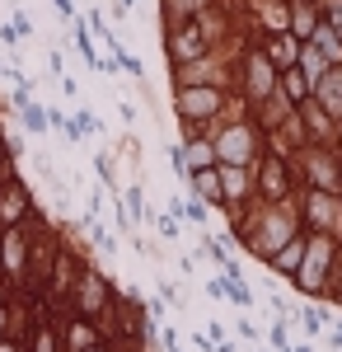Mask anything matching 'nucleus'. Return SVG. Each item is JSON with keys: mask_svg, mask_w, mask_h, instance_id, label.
I'll list each match as a JSON object with an SVG mask.
<instances>
[{"mask_svg": "<svg viewBox=\"0 0 342 352\" xmlns=\"http://www.w3.org/2000/svg\"><path fill=\"white\" fill-rule=\"evenodd\" d=\"M174 118L183 132H216L230 113H235V89L225 85H192V89H174Z\"/></svg>", "mask_w": 342, "mask_h": 352, "instance_id": "f257e3e1", "label": "nucleus"}, {"mask_svg": "<svg viewBox=\"0 0 342 352\" xmlns=\"http://www.w3.org/2000/svg\"><path fill=\"white\" fill-rule=\"evenodd\" d=\"M211 141H216V164H258L263 160V127L253 122V113H249L244 99H239L235 113L211 132Z\"/></svg>", "mask_w": 342, "mask_h": 352, "instance_id": "f03ea898", "label": "nucleus"}, {"mask_svg": "<svg viewBox=\"0 0 342 352\" xmlns=\"http://www.w3.org/2000/svg\"><path fill=\"white\" fill-rule=\"evenodd\" d=\"M338 249H342V240H333V235H310L305 263L290 277V292L305 296V300H328V292H333V268H338Z\"/></svg>", "mask_w": 342, "mask_h": 352, "instance_id": "7ed1b4c3", "label": "nucleus"}, {"mask_svg": "<svg viewBox=\"0 0 342 352\" xmlns=\"http://www.w3.org/2000/svg\"><path fill=\"white\" fill-rule=\"evenodd\" d=\"M117 296H122V292L113 287V277H108V272L89 258V263H84V272H80V282H76V292H71V300H66V310L104 324L108 315H113V305H117Z\"/></svg>", "mask_w": 342, "mask_h": 352, "instance_id": "20e7f679", "label": "nucleus"}, {"mask_svg": "<svg viewBox=\"0 0 342 352\" xmlns=\"http://www.w3.org/2000/svg\"><path fill=\"white\" fill-rule=\"evenodd\" d=\"M230 89H235V99H244L249 109H258L272 94H282V71L267 61L263 47H244V56H239V80Z\"/></svg>", "mask_w": 342, "mask_h": 352, "instance_id": "39448f33", "label": "nucleus"}, {"mask_svg": "<svg viewBox=\"0 0 342 352\" xmlns=\"http://www.w3.org/2000/svg\"><path fill=\"white\" fill-rule=\"evenodd\" d=\"M295 212H300V226L310 235H333V240H342V192L300 188L295 192Z\"/></svg>", "mask_w": 342, "mask_h": 352, "instance_id": "423d86ee", "label": "nucleus"}, {"mask_svg": "<svg viewBox=\"0 0 342 352\" xmlns=\"http://www.w3.org/2000/svg\"><path fill=\"white\" fill-rule=\"evenodd\" d=\"M295 179H300V188L342 192V160H338V146H305V151L295 155Z\"/></svg>", "mask_w": 342, "mask_h": 352, "instance_id": "0eeeda50", "label": "nucleus"}, {"mask_svg": "<svg viewBox=\"0 0 342 352\" xmlns=\"http://www.w3.org/2000/svg\"><path fill=\"white\" fill-rule=\"evenodd\" d=\"M28 258H33V226L5 230V244H0V277L14 287V296H24V287H28Z\"/></svg>", "mask_w": 342, "mask_h": 352, "instance_id": "6e6552de", "label": "nucleus"}, {"mask_svg": "<svg viewBox=\"0 0 342 352\" xmlns=\"http://www.w3.org/2000/svg\"><path fill=\"white\" fill-rule=\"evenodd\" d=\"M253 179H258V202H295V192H300L295 164L277 160L267 151H263V160L253 164Z\"/></svg>", "mask_w": 342, "mask_h": 352, "instance_id": "1a4fd4ad", "label": "nucleus"}, {"mask_svg": "<svg viewBox=\"0 0 342 352\" xmlns=\"http://www.w3.org/2000/svg\"><path fill=\"white\" fill-rule=\"evenodd\" d=\"M216 52L207 43V33L197 19H187V24H164V56H169V66H187V61H197V56Z\"/></svg>", "mask_w": 342, "mask_h": 352, "instance_id": "9d476101", "label": "nucleus"}, {"mask_svg": "<svg viewBox=\"0 0 342 352\" xmlns=\"http://www.w3.org/2000/svg\"><path fill=\"white\" fill-rule=\"evenodd\" d=\"M169 85L174 89H192V85H225L230 89V61H225V52H207L187 66H169Z\"/></svg>", "mask_w": 342, "mask_h": 352, "instance_id": "9b49d317", "label": "nucleus"}, {"mask_svg": "<svg viewBox=\"0 0 342 352\" xmlns=\"http://www.w3.org/2000/svg\"><path fill=\"white\" fill-rule=\"evenodd\" d=\"M33 217H38V197H33V188H28L19 174L0 179V226L14 230V226H28Z\"/></svg>", "mask_w": 342, "mask_h": 352, "instance_id": "f8f14e48", "label": "nucleus"}, {"mask_svg": "<svg viewBox=\"0 0 342 352\" xmlns=\"http://www.w3.org/2000/svg\"><path fill=\"white\" fill-rule=\"evenodd\" d=\"M56 329H61V348L66 352H89V348H99V343H108L99 320H84V315H71V310L56 315Z\"/></svg>", "mask_w": 342, "mask_h": 352, "instance_id": "ddd939ff", "label": "nucleus"}, {"mask_svg": "<svg viewBox=\"0 0 342 352\" xmlns=\"http://www.w3.org/2000/svg\"><path fill=\"white\" fill-rule=\"evenodd\" d=\"M220 184H225V207L244 212L258 202V179H253V164H220Z\"/></svg>", "mask_w": 342, "mask_h": 352, "instance_id": "4468645a", "label": "nucleus"}, {"mask_svg": "<svg viewBox=\"0 0 342 352\" xmlns=\"http://www.w3.org/2000/svg\"><path fill=\"white\" fill-rule=\"evenodd\" d=\"M295 113H300V127H305V141L310 146H342V127L323 113L319 99H305Z\"/></svg>", "mask_w": 342, "mask_h": 352, "instance_id": "2eb2a0df", "label": "nucleus"}, {"mask_svg": "<svg viewBox=\"0 0 342 352\" xmlns=\"http://www.w3.org/2000/svg\"><path fill=\"white\" fill-rule=\"evenodd\" d=\"M187 192H192V197H202L211 212L230 217V207H225V184H220V164H216V169H197V174L187 179Z\"/></svg>", "mask_w": 342, "mask_h": 352, "instance_id": "dca6fc26", "label": "nucleus"}, {"mask_svg": "<svg viewBox=\"0 0 342 352\" xmlns=\"http://www.w3.org/2000/svg\"><path fill=\"white\" fill-rule=\"evenodd\" d=\"M305 249H310V235L300 230V235H290V240L282 244L272 258H267V268L277 272V277H286V282H290V277L300 272V263H305Z\"/></svg>", "mask_w": 342, "mask_h": 352, "instance_id": "f3484780", "label": "nucleus"}, {"mask_svg": "<svg viewBox=\"0 0 342 352\" xmlns=\"http://www.w3.org/2000/svg\"><path fill=\"white\" fill-rule=\"evenodd\" d=\"M258 47L267 52V61H272L277 71H290V66H300V47H305V43H300L295 33H272V38L258 43Z\"/></svg>", "mask_w": 342, "mask_h": 352, "instance_id": "a211bd4d", "label": "nucleus"}, {"mask_svg": "<svg viewBox=\"0 0 342 352\" xmlns=\"http://www.w3.org/2000/svg\"><path fill=\"white\" fill-rule=\"evenodd\" d=\"M179 146H183V160L192 174L197 169H216V141H211V132H183Z\"/></svg>", "mask_w": 342, "mask_h": 352, "instance_id": "6ab92c4d", "label": "nucleus"}, {"mask_svg": "<svg viewBox=\"0 0 342 352\" xmlns=\"http://www.w3.org/2000/svg\"><path fill=\"white\" fill-rule=\"evenodd\" d=\"M323 24V10H319V0H290V33L300 38V43H310Z\"/></svg>", "mask_w": 342, "mask_h": 352, "instance_id": "aec40b11", "label": "nucleus"}, {"mask_svg": "<svg viewBox=\"0 0 342 352\" xmlns=\"http://www.w3.org/2000/svg\"><path fill=\"white\" fill-rule=\"evenodd\" d=\"M253 14H258V24H263V38L290 33V0H253Z\"/></svg>", "mask_w": 342, "mask_h": 352, "instance_id": "412c9836", "label": "nucleus"}, {"mask_svg": "<svg viewBox=\"0 0 342 352\" xmlns=\"http://www.w3.org/2000/svg\"><path fill=\"white\" fill-rule=\"evenodd\" d=\"M315 99L323 104V113H328V118L342 127V66H333V71L315 85Z\"/></svg>", "mask_w": 342, "mask_h": 352, "instance_id": "4be33fe9", "label": "nucleus"}, {"mask_svg": "<svg viewBox=\"0 0 342 352\" xmlns=\"http://www.w3.org/2000/svg\"><path fill=\"white\" fill-rule=\"evenodd\" d=\"M282 99H286L290 109H300L305 99H315V80L300 71V66H290V71H282Z\"/></svg>", "mask_w": 342, "mask_h": 352, "instance_id": "5701e85b", "label": "nucleus"}, {"mask_svg": "<svg viewBox=\"0 0 342 352\" xmlns=\"http://www.w3.org/2000/svg\"><path fill=\"white\" fill-rule=\"evenodd\" d=\"M253 113V122H258V127H263V132H272V127H286L290 122V104L286 99H282V94H272V99H267V104H258V109H249Z\"/></svg>", "mask_w": 342, "mask_h": 352, "instance_id": "b1692460", "label": "nucleus"}, {"mask_svg": "<svg viewBox=\"0 0 342 352\" xmlns=\"http://www.w3.org/2000/svg\"><path fill=\"white\" fill-rule=\"evenodd\" d=\"M117 202H122V212H127V221H132V226H150V217H155V212L146 207V184H127Z\"/></svg>", "mask_w": 342, "mask_h": 352, "instance_id": "393cba45", "label": "nucleus"}, {"mask_svg": "<svg viewBox=\"0 0 342 352\" xmlns=\"http://www.w3.org/2000/svg\"><path fill=\"white\" fill-rule=\"evenodd\" d=\"M159 5H164V24H187L211 14V0H159Z\"/></svg>", "mask_w": 342, "mask_h": 352, "instance_id": "a878e982", "label": "nucleus"}, {"mask_svg": "<svg viewBox=\"0 0 342 352\" xmlns=\"http://www.w3.org/2000/svg\"><path fill=\"white\" fill-rule=\"evenodd\" d=\"M220 277H225V300H235L239 310H253V292H249V282H244V272H239V263H230V268H220Z\"/></svg>", "mask_w": 342, "mask_h": 352, "instance_id": "bb28decb", "label": "nucleus"}, {"mask_svg": "<svg viewBox=\"0 0 342 352\" xmlns=\"http://www.w3.org/2000/svg\"><path fill=\"white\" fill-rule=\"evenodd\" d=\"M19 118H24V132L28 136H47V132H52V113H47V104H38V99L19 104Z\"/></svg>", "mask_w": 342, "mask_h": 352, "instance_id": "cd10ccee", "label": "nucleus"}, {"mask_svg": "<svg viewBox=\"0 0 342 352\" xmlns=\"http://www.w3.org/2000/svg\"><path fill=\"white\" fill-rule=\"evenodd\" d=\"M300 71H305V76H310V80H323V76H328V71H333V61H328V56L319 52L315 43H305V47H300Z\"/></svg>", "mask_w": 342, "mask_h": 352, "instance_id": "c85d7f7f", "label": "nucleus"}, {"mask_svg": "<svg viewBox=\"0 0 342 352\" xmlns=\"http://www.w3.org/2000/svg\"><path fill=\"white\" fill-rule=\"evenodd\" d=\"M310 43H315V47L328 56L333 66H342V38H338V28H333V24H319V33L310 38Z\"/></svg>", "mask_w": 342, "mask_h": 352, "instance_id": "c756f323", "label": "nucleus"}, {"mask_svg": "<svg viewBox=\"0 0 342 352\" xmlns=\"http://www.w3.org/2000/svg\"><path fill=\"white\" fill-rule=\"evenodd\" d=\"M235 333H239V343H249V348H263V343H267V333L253 324L249 315H235Z\"/></svg>", "mask_w": 342, "mask_h": 352, "instance_id": "7c9ffc66", "label": "nucleus"}, {"mask_svg": "<svg viewBox=\"0 0 342 352\" xmlns=\"http://www.w3.org/2000/svg\"><path fill=\"white\" fill-rule=\"evenodd\" d=\"M150 226L159 230V240H179V235H183V221H179V217H169V212L150 217Z\"/></svg>", "mask_w": 342, "mask_h": 352, "instance_id": "2f4dec72", "label": "nucleus"}, {"mask_svg": "<svg viewBox=\"0 0 342 352\" xmlns=\"http://www.w3.org/2000/svg\"><path fill=\"white\" fill-rule=\"evenodd\" d=\"M290 320H277V324H272V329H267V348H272V352H286L290 348V343H295V338H290Z\"/></svg>", "mask_w": 342, "mask_h": 352, "instance_id": "473e14b6", "label": "nucleus"}, {"mask_svg": "<svg viewBox=\"0 0 342 352\" xmlns=\"http://www.w3.org/2000/svg\"><path fill=\"white\" fill-rule=\"evenodd\" d=\"M14 160H19V155H14V146H10V136H5V127H0V179H10V174H19V169H14Z\"/></svg>", "mask_w": 342, "mask_h": 352, "instance_id": "72a5a7b5", "label": "nucleus"}, {"mask_svg": "<svg viewBox=\"0 0 342 352\" xmlns=\"http://www.w3.org/2000/svg\"><path fill=\"white\" fill-rule=\"evenodd\" d=\"M141 305H146V315H150V320H159V315L169 310V300L159 296V292H155V296H141Z\"/></svg>", "mask_w": 342, "mask_h": 352, "instance_id": "f704fd0d", "label": "nucleus"}, {"mask_svg": "<svg viewBox=\"0 0 342 352\" xmlns=\"http://www.w3.org/2000/svg\"><path fill=\"white\" fill-rule=\"evenodd\" d=\"M207 338H211V343H230V333H225L220 320H211V324H207Z\"/></svg>", "mask_w": 342, "mask_h": 352, "instance_id": "c9c22d12", "label": "nucleus"}, {"mask_svg": "<svg viewBox=\"0 0 342 352\" xmlns=\"http://www.w3.org/2000/svg\"><path fill=\"white\" fill-rule=\"evenodd\" d=\"M207 296L211 300H225V277H207Z\"/></svg>", "mask_w": 342, "mask_h": 352, "instance_id": "e433bc0d", "label": "nucleus"}, {"mask_svg": "<svg viewBox=\"0 0 342 352\" xmlns=\"http://www.w3.org/2000/svg\"><path fill=\"white\" fill-rule=\"evenodd\" d=\"M52 5H56V14H61L66 24H76V5H71V0H52Z\"/></svg>", "mask_w": 342, "mask_h": 352, "instance_id": "4c0bfd02", "label": "nucleus"}, {"mask_svg": "<svg viewBox=\"0 0 342 352\" xmlns=\"http://www.w3.org/2000/svg\"><path fill=\"white\" fill-rule=\"evenodd\" d=\"M159 343H164V352H183V348H179V333H174V329H164V333H159Z\"/></svg>", "mask_w": 342, "mask_h": 352, "instance_id": "58836bf2", "label": "nucleus"}, {"mask_svg": "<svg viewBox=\"0 0 342 352\" xmlns=\"http://www.w3.org/2000/svg\"><path fill=\"white\" fill-rule=\"evenodd\" d=\"M14 28H19V38H33V19L28 14H14Z\"/></svg>", "mask_w": 342, "mask_h": 352, "instance_id": "ea45409f", "label": "nucleus"}, {"mask_svg": "<svg viewBox=\"0 0 342 352\" xmlns=\"http://www.w3.org/2000/svg\"><path fill=\"white\" fill-rule=\"evenodd\" d=\"M0 352H28L24 338H0Z\"/></svg>", "mask_w": 342, "mask_h": 352, "instance_id": "a19ab883", "label": "nucleus"}, {"mask_svg": "<svg viewBox=\"0 0 342 352\" xmlns=\"http://www.w3.org/2000/svg\"><path fill=\"white\" fill-rule=\"evenodd\" d=\"M76 89H80L76 76H61V94H66V99H76Z\"/></svg>", "mask_w": 342, "mask_h": 352, "instance_id": "79ce46f5", "label": "nucleus"}, {"mask_svg": "<svg viewBox=\"0 0 342 352\" xmlns=\"http://www.w3.org/2000/svg\"><path fill=\"white\" fill-rule=\"evenodd\" d=\"M286 352H315V348H310V343H290Z\"/></svg>", "mask_w": 342, "mask_h": 352, "instance_id": "37998d69", "label": "nucleus"}, {"mask_svg": "<svg viewBox=\"0 0 342 352\" xmlns=\"http://www.w3.org/2000/svg\"><path fill=\"white\" fill-rule=\"evenodd\" d=\"M89 352H117V348H113V343H99V348H89Z\"/></svg>", "mask_w": 342, "mask_h": 352, "instance_id": "c03bdc74", "label": "nucleus"}, {"mask_svg": "<svg viewBox=\"0 0 342 352\" xmlns=\"http://www.w3.org/2000/svg\"><path fill=\"white\" fill-rule=\"evenodd\" d=\"M0 244H5V226H0Z\"/></svg>", "mask_w": 342, "mask_h": 352, "instance_id": "a18cd8bd", "label": "nucleus"}, {"mask_svg": "<svg viewBox=\"0 0 342 352\" xmlns=\"http://www.w3.org/2000/svg\"><path fill=\"white\" fill-rule=\"evenodd\" d=\"M253 352H272V348H253Z\"/></svg>", "mask_w": 342, "mask_h": 352, "instance_id": "49530a36", "label": "nucleus"}, {"mask_svg": "<svg viewBox=\"0 0 342 352\" xmlns=\"http://www.w3.org/2000/svg\"><path fill=\"white\" fill-rule=\"evenodd\" d=\"M0 80H5V66H0Z\"/></svg>", "mask_w": 342, "mask_h": 352, "instance_id": "de8ad7c7", "label": "nucleus"}, {"mask_svg": "<svg viewBox=\"0 0 342 352\" xmlns=\"http://www.w3.org/2000/svg\"><path fill=\"white\" fill-rule=\"evenodd\" d=\"M0 127H5V113H0Z\"/></svg>", "mask_w": 342, "mask_h": 352, "instance_id": "09e8293b", "label": "nucleus"}, {"mask_svg": "<svg viewBox=\"0 0 342 352\" xmlns=\"http://www.w3.org/2000/svg\"><path fill=\"white\" fill-rule=\"evenodd\" d=\"M338 160H342V146H338Z\"/></svg>", "mask_w": 342, "mask_h": 352, "instance_id": "8fccbe9b", "label": "nucleus"}, {"mask_svg": "<svg viewBox=\"0 0 342 352\" xmlns=\"http://www.w3.org/2000/svg\"><path fill=\"white\" fill-rule=\"evenodd\" d=\"M0 282H5V277H0Z\"/></svg>", "mask_w": 342, "mask_h": 352, "instance_id": "3c124183", "label": "nucleus"}]
</instances>
